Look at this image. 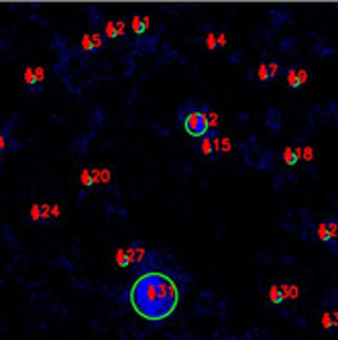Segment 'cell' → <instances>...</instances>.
I'll return each instance as SVG.
<instances>
[{"instance_id":"cell-7","label":"cell","mask_w":338,"mask_h":340,"mask_svg":"<svg viewBox=\"0 0 338 340\" xmlns=\"http://www.w3.org/2000/svg\"><path fill=\"white\" fill-rule=\"evenodd\" d=\"M314 51L320 55V57H328V55H334L336 53V47H324V45H316Z\"/></svg>"},{"instance_id":"cell-8","label":"cell","mask_w":338,"mask_h":340,"mask_svg":"<svg viewBox=\"0 0 338 340\" xmlns=\"http://www.w3.org/2000/svg\"><path fill=\"white\" fill-rule=\"evenodd\" d=\"M271 17L275 19V21H273V23H275V27H279L281 23H290V21H287V15H283L281 10H271Z\"/></svg>"},{"instance_id":"cell-9","label":"cell","mask_w":338,"mask_h":340,"mask_svg":"<svg viewBox=\"0 0 338 340\" xmlns=\"http://www.w3.org/2000/svg\"><path fill=\"white\" fill-rule=\"evenodd\" d=\"M281 49H283V51H293V49H295V39H292V37L283 39L281 41Z\"/></svg>"},{"instance_id":"cell-1","label":"cell","mask_w":338,"mask_h":340,"mask_svg":"<svg viewBox=\"0 0 338 340\" xmlns=\"http://www.w3.org/2000/svg\"><path fill=\"white\" fill-rule=\"evenodd\" d=\"M180 304V289L163 273H145L131 287V306L141 318L159 322L169 318Z\"/></svg>"},{"instance_id":"cell-2","label":"cell","mask_w":338,"mask_h":340,"mask_svg":"<svg viewBox=\"0 0 338 340\" xmlns=\"http://www.w3.org/2000/svg\"><path fill=\"white\" fill-rule=\"evenodd\" d=\"M210 110L208 106L198 108L194 102H187V106H183L180 110V124L183 127V131L190 136H208L210 135Z\"/></svg>"},{"instance_id":"cell-6","label":"cell","mask_w":338,"mask_h":340,"mask_svg":"<svg viewBox=\"0 0 338 340\" xmlns=\"http://www.w3.org/2000/svg\"><path fill=\"white\" fill-rule=\"evenodd\" d=\"M287 82H290V88H302V84H304V80L299 78V73L295 71V68L287 69Z\"/></svg>"},{"instance_id":"cell-5","label":"cell","mask_w":338,"mask_h":340,"mask_svg":"<svg viewBox=\"0 0 338 340\" xmlns=\"http://www.w3.org/2000/svg\"><path fill=\"white\" fill-rule=\"evenodd\" d=\"M281 159H283L290 167H293V165H297V163H299V151H297V149H285L283 155H281Z\"/></svg>"},{"instance_id":"cell-3","label":"cell","mask_w":338,"mask_h":340,"mask_svg":"<svg viewBox=\"0 0 338 340\" xmlns=\"http://www.w3.org/2000/svg\"><path fill=\"white\" fill-rule=\"evenodd\" d=\"M265 120H267V127L271 129V131H281V127H283V118H281V112L277 110V108H269L267 110V114H265Z\"/></svg>"},{"instance_id":"cell-4","label":"cell","mask_w":338,"mask_h":340,"mask_svg":"<svg viewBox=\"0 0 338 340\" xmlns=\"http://www.w3.org/2000/svg\"><path fill=\"white\" fill-rule=\"evenodd\" d=\"M277 73H279V66L275 64V61H271L269 66L263 64L259 68V80L261 82H271V80H275V75H277Z\"/></svg>"},{"instance_id":"cell-10","label":"cell","mask_w":338,"mask_h":340,"mask_svg":"<svg viewBox=\"0 0 338 340\" xmlns=\"http://www.w3.org/2000/svg\"><path fill=\"white\" fill-rule=\"evenodd\" d=\"M336 8H338V4H336Z\"/></svg>"}]
</instances>
